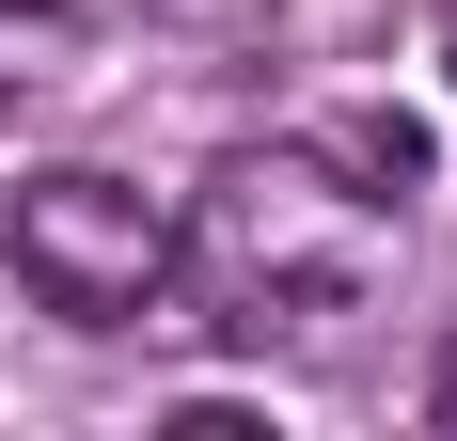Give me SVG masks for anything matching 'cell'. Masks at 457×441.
I'll return each mask as SVG.
<instances>
[{"label": "cell", "mask_w": 457, "mask_h": 441, "mask_svg": "<svg viewBox=\"0 0 457 441\" xmlns=\"http://www.w3.org/2000/svg\"><path fill=\"white\" fill-rule=\"evenodd\" d=\"M426 127L411 111H331V127L237 142L174 220V284L221 347H331L411 253Z\"/></svg>", "instance_id": "6da1fadb"}, {"label": "cell", "mask_w": 457, "mask_h": 441, "mask_svg": "<svg viewBox=\"0 0 457 441\" xmlns=\"http://www.w3.org/2000/svg\"><path fill=\"white\" fill-rule=\"evenodd\" d=\"M442 63H457V0H442Z\"/></svg>", "instance_id": "5b68a950"}, {"label": "cell", "mask_w": 457, "mask_h": 441, "mask_svg": "<svg viewBox=\"0 0 457 441\" xmlns=\"http://www.w3.org/2000/svg\"><path fill=\"white\" fill-rule=\"evenodd\" d=\"M111 47H127V0H0V127L95 95V79H111Z\"/></svg>", "instance_id": "3957f363"}, {"label": "cell", "mask_w": 457, "mask_h": 441, "mask_svg": "<svg viewBox=\"0 0 457 441\" xmlns=\"http://www.w3.org/2000/svg\"><path fill=\"white\" fill-rule=\"evenodd\" d=\"M426 410H442V426H457V347H442V379H426Z\"/></svg>", "instance_id": "277c9868"}, {"label": "cell", "mask_w": 457, "mask_h": 441, "mask_svg": "<svg viewBox=\"0 0 457 441\" xmlns=\"http://www.w3.org/2000/svg\"><path fill=\"white\" fill-rule=\"evenodd\" d=\"M0 253H16V284L63 331H142V315L174 300V205L127 189V174H95V158H63V174L16 189L0 205Z\"/></svg>", "instance_id": "7a4b0ae2"}]
</instances>
